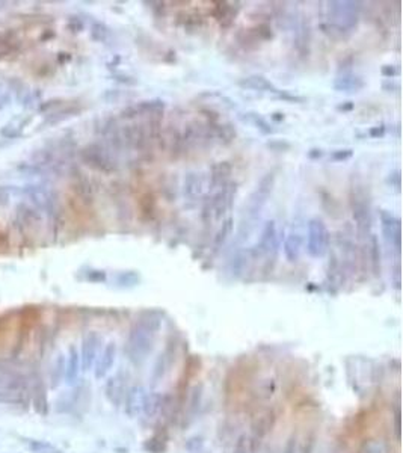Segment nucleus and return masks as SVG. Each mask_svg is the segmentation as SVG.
<instances>
[{"instance_id": "obj_1", "label": "nucleus", "mask_w": 403, "mask_h": 453, "mask_svg": "<svg viewBox=\"0 0 403 453\" xmlns=\"http://www.w3.org/2000/svg\"><path fill=\"white\" fill-rule=\"evenodd\" d=\"M350 209L356 225V234L359 239H369L373 228V211L370 195L359 186L350 190Z\"/></svg>"}, {"instance_id": "obj_2", "label": "nucleus", "mask_w": 403, "mask_h": 453, "mask_svg": "<svg viewBox=\"0 0 403 453\" xmlns=\"http://www.w3.org/2000/svg\"><path fill=\"white\" fill-rule=\"evenodd\" d=\"M237 195V184L236 181H228L221 189L215 190L202 207V221L210 222L211 219L221 221L225 218V214L232 209L234 198Z\"/></svg>"}, {"instance_id": "obj_3", "label": "nucleus", "mask_w": 403, "mask_h": 453, "mask_svg": "<svg viewBox=\"0 0 403 453\" xmlns=\"http://www.w3.org/2000/svg\"><path fill=\"white\" fill-rule=\"evenodd\" d=\"M363 11L361 2H329L328 3V18L331 25L352 33L359 21V14Z\"/></svg>"}, {"instance_id": "obj_4", "label": "nucleus", "mask_w": 403, "mask_h": 453, "mask_svg": "<svg viewBox=\"0 0 403 453\" xmlns=\"http://www.w3.org/2000/svg\"><path fill=\"white\" fill-rule=\"evenodd\" d=\"M275 172H267L260 183L257 184L256 190L249 195L248 198V203L245 204V209H243V213H242V218L245 219H252V221H257L260 218V213L263 210L264 204L267 203L272 190H273V186H275Z\"/></svg>"}, {"instance_id": "obj_5", "label": "nucleus", "mask_w": 403, "mask_h": 453, "mask_svg": "<svg viewBox=\"0 0 403 453\" xmlns=\"http://www.w3.org/2000/svg\"><path fill=\"white\" fill-rule=\"evenodd\" d=\"M331 233L320 218H311L307 224V252L320 258L329 251Z\"/></svg>"}, {"instance_id": "obj_6", "label": "nucleus", "mask_w": 403, "mask_h": 453, "mask_svg": "<svg viewBox=\"0 0 403 453\" xmlns=\"http://www.w3.org/2000/svg\"><path fill=\"white\" fill-rule=\"evenodd\" d=\"M80 159L89 168L100 171V172L109 174L116 169V162L112 157L111 151L97 142L88 144L87 147H83L80 150Z\"/></svg>"}, {"instance_id": "obj_7", "label": "nucleus", "mask_w": 403, "mask_h": 453, "mask_svg": "<svg viewBox=\"0 0 403 453\" xmlns=\"http://www.w3.org/2000/svg\"><path fill=\"white\" fill-rule=\"evenodd\" d=\"M280 234H278V227L275 221H267L263 227L260 241L249 249V255L252 258H261V257H275L280 248Z\"/></svg>"}, {"instance_id": "obj_8", "label": "nucleus", "mask_w": 403, "mask_h": 453, "mask_svg": "<svg viewBox=\"0 0 403 453\" xmlns=\"http://www.w3.org/2000/svg\"><path fill=\"white\" fill-rule=\"evenodd\" d=\"M379 221H380L384 239L396 252H400V248H402V221H400V218L393 214L391 211L380 210L379 211Z\"/></svg>"}, {"instance_id": "obj_9", "label": "nucleus", "mask_w": 403, "mask_h": 453, "mask_svg": "<svg viewBox=\"0 0 403 453\" xmlns=\"http://www.w3.org/2000/svg\"><path fill=\"white\" fill-rule=\"evenodd\" d=\"M165 109V101L160 98H154V100H145V101H139L136 104H130L127 107H124L119 112V117L122 120H135L138 117H144V115H157L160 112H163Z\"/></svg>"}, {"instance_id": "obj_10", "label": "nucleus", "mask_w": 403, "mask_h": 453, "mask_svg": "<svg viewBox=\"0 0 403 453\" xmlns=\"http://www.w3.org/2000/svg\"><path fill=\"white\" fill-rule=\"evenodd\" d=\"M23 192L29 197L32 204L36 207L38 211H47L52 213L56 207V200H53L52 192L41 186V184H28L23 187Z\"/></svg>"}, {"instance_id": "obj_11", "label": "nucleus", "mask_w": 403, "mask_h": 453, "mask_svg": "<svg viewBox=\"0 0 403 453\" xmlns=\"http://www.w3.org/2000/svg\"><path fill=\"white\" fill-rule=\"evenodd\" d=\"M208 189L207 184V179L201 172L197 171H190L184 176L183 180V195L184 198H187L189 201H198L205 195Z\"/></svg>"}, {"instance_id": "obj_12", "label": "nucleus", "mask_w": 403, "mask_h": 453, "mask_svg": "<svg viewBox=\"0 0 403 453\" xmlns=\"http://www.w3.org/2000/svg\"><path fill=\"white\" fill-rule=\"evenodd\" d=\"M332 88L337 92H346V94H356L366 88V82L361 76L355 73H343L337 76L332 82Z\"/></svg>"}, {"instance_id": "obj_13", "label": "nucleus", "mask_w": 403, "mask_h": 453, "mask_svg": "<svg viewBox=\"0 0 403 453\" xmlns=\"http://www.w3.org/2000/svg\"><path fill=\"white\" fill-rule=\"evenodd\" d=\"M231 165L228 162H218L210 168V176H208V192H215L225 186L230 181L231 176Z\"/></svg>"}, {"instance_id": "obj_14", "label": "nucleus", "mask_w": 403, "mask_h": 453, "mask_svg": "<svg viewBox=\"0 0 403 453\" xmlns=\"http://www.w3.org/2000/svg\"><path fill=\"white\" fill-rule=\"evenodd\" d=\"M237 85L242 88V90H248V91H256V92H270V94H277L278 92V88L269 80L266 79L264 76L261 74H251L248 77H243L237 82Z\"/></svg>"}, {"instance_id": "obj_15", "label": "nucleus", "mask_w": 403, "mask_h": 453, "mask_svg": "<svg viewBox=\"0 0 403 453\" xmlns=\"http://www.w3.org/2000/svg\"><path fill=\"white\" fill-rule=\"evenodd\" d=\"M302 248H304V238L299 233H290L283 245L284 255L290 263H296L301 258Z\"/></svg>"}, {"instance_id": "obj_16", "label": "nucleus", "mask_w": 403, "mask_h": 453, "mask_svg": "<svg viewBox=\"0 0 403 453\" xmlns=\"http://www.w3.org/2000/svg\"><path fill=\"white\" fill-rule=\"evenodd\" d=\"M20 47H22V41L17 36V32H14L12 29L0 32V58L17 53Z\"/></svg>"}, {"instance_id": "obj_17", "label": "nucleus", "mask_w": 403, "mask_h": 453, "mask_svg": "<svg viewBox=\"0 0 403 453\" xmlns=\"http://www.w3.org/2000/svg\"><path fill=\"white\" fill-rule=\"evenodd\" d=\"M236 135H237L236 128L230 122H227V124H211L210 122V139L211 141H216L222 145H228L230 142H232Z\"/></svg>"}, {"instance_id": "obj_18", "label": "nucleus", "mask_w": 403, "mask_h": 453, "mask_svg": "<svg viewBox=\"0 0 403 453\" xmlns=\"http://www.w3.org/2000/svg\"><path fill=\"white\" fill-rule=\"evenodd\" d=\"M15 218H17V222L26 228H30V227H35L38 224H41V216L36 209H32L28 204L25 203H20L15 209Z\"/></svg>"}, {"instance_id": "obj_19", "label": "nucleus", "mask_w": 403, "mask_h": 453, "mask_svg": "<svg viewBox=\"0 0 403 453\" xmlns=\"http://www.w3.org/2000/svg\"><path fill=\"white\" fill-rule=\"evenodd\" d=\"M240 118L243 121H246V122H249V124H252L259 132H261V133L266 135V136H270V135H273V133L277 132V130L273 128V125L266 120L264 117H261L260 114H257V112H246V114H242Z\"/></svg>"}, {"instance_id": "obj_20", "label": "nucleus", "mask_w": 403, "mask_h": 453, "mask_svg": "<svg viewBox=\"0 0 403 453\" xmlns=\"http://www.w3.org/2000/svg\"><path fill=\"white\" fill-rule=\"evenodd\" d=\"M91 38L95 42L108 44L112 39V30L103 21H94L92 26H91Z\"/></svg>"}, {"instance_id": "obj_21", "label": "nucleus", "mask_w": 403, "mask_h": 453, "mask_svg": "<svg viewBox=\"0 0 403 453\" xmlns=\"http://www.w3.org/2000/svg\"><path fill=\"white\" fill-rule=\"evenodd\" d=\"M80 107H76V106H68V107H65V109H62V111H58V112H53L52 115H49L46 121L43 122V127L46 125V124H49V125H55V124H59V122H62V121L68 120V118H71V117H76L77 114H80Z\"/></svg>"}, {"instance_id": "obj_22", "label": "nucleus", "mask_w": 403, "mask_h": 453, "mask_svg": "<svg viewBox=\"0 0 403 453\" xmlns=\"http://www.w3.org/2000/svg\"><path fill=\"white\" fill-rule=\"evenodd\" d=\"M232 228H234V219L232 218H227L222 222L221 228L218 230V233L215 236V241H213V248L215 249H219L225 243V241L228 239V236L232 233Z\"/></svg>"}, {"instance_id": "obj_23", "label": "nucleus", "mask_w": 403, "mask_h": 453, "mask_svg": "<svg viewBox=\"0 0 403 453\" xmlns=\"http://www.w3.org/2000/svg\"><path fill=\"white\" fill-rule=\"evenodd\" d=\"M370 260H372V268L376 275L380 273V262H382V252H380V243L377 236L372 234L370 238Z\"/></svg>"}, {"instance_id": "obj_24", "label": "nucleus", "mask_w": 403, "mask_h": 453, "mask_svg": "<svg viewBox=\"0 0 403 453\" xmlns=\"http://www.w3.org/2000/svg\"><path fill=\"white\" fill-rule=\"evenodd\" d=\"M320 29H322V32H323L325 35H328L329 38H332V39H335V41H342V39H346V38L350 36V32L342 29V28H338V26H335V25H331V23H323V25H320Z\"/></svg>"}, {"instance_id": "obj_25", "label": "nucleus", "mask_w": 403, "mask_h": 453, "mask_svg": "<svg viewBox=\"0 0 403 453\" xmlns=\"http://www.w3.org/2000/svg\"><path fill=\"white\" fill-rule=\"evenodd\" d=\"M95 346H97V337L94 334L88 335L83 341V360H85V364L89 365L92 358H94V354H95Z\"/></svg>"}, {"instance_id": "obj_26", "label": "nucleus", "mask_w": 403, "mask_h": 453, "mask_svg": "<svg viewBox=\"0 0 403 453\" xmlns=\"http://www.w3.org/2000/svg\"><path fill=\"white\" fill-rule=\"evenodd\" d=\"M118 283L121 286H135L136 283H139V275L133 271L121 272L118 275Z\"/></svg>"}, {"instance_id": "obj_27", "label": "nucleus", "mask_w": 403, "mask_h": 453, "mask_svg": "<svg viewBox=\"0 0 403 453\" xmlns=\"http://www.w3.org/2000/svg\"><path fill=\"white\" fill-rule=\"evenodd\" d=\"M246 260H248V252H237L232 257V273L236 272V275H240L245 269Z\"/></svg>"}, {"instance_id": "obj_28", "label": "nucleus", "mask_w": 403, "mask_h": 453, "mask_svg": "<svg viewBox=\"0 0 403 453\" xmlns=\"http://www.w3.org/2000/svg\"><path fill=\"white\" fill-rule=\"evenodd\" d=\"M277 98H280V100H283V101H286V103H305L307 101V98L305 97H302V95H294V94H291V92H288V91H278L277 94Z\"/></svg>"}, {"instance_id": "obj_29", "label": "nucleus", "mask_w": 403, "mask_h": 453, "mask_svg": "<svg viewBox=\"0 0 403 453\" xmlns=\"http://www.w3.org/2000/svg\"><path fill=\"white\" fill-rule=\"evenodd\" d=\"M266 147L270 151H277V153H284V151H288L291 148V144L287 142V141H281V139H273V141H269L266 144Z\"/></svg>"}, {"instance_id": "obj_30", "label": "nucleus", "mask_w": 403, "mask_h": 453, "mask_svg": "<svg viewBox=\"0 0 403 453\" xmlns=\"http://www.w3.org/2000/svg\"><path fill=\"white\" fill-rule=\"evenodd\" d=\"M112 79L118 82V83H122V85H129V87H135L138 85V79H135L133 76L130 74H124V73H114L112 74Z\"/></svg>"}, {"instance_id": "obj_31", "label": "nucleus", "mask_w": 403, "mask_h": 453, "mask_svg": "<svg viewBox=\"0 0 403 453\" xmlns=\"http://www.w3.org/2000/svg\"><path fill=\"white\" fill-rule=\"evenodd\" d=\"M387 184L394 187L396 190H400V186H402V172L399 169H394L388 174L387 177Z\"/></svg>"}, {"instance_id": "obj_32", "label": "nucleus", "mask_w": 403, "mask_h": 453, "mask_svg": "<svg viewBox=\"0 0 403 453\" xmlns=\"http://www.w3.org/2000/svg\"><path fill=\"white\" fill-rule=\"evenodd\" d=\"M0 135L5 138V139H17L22 136V132L18 128H12L11 125H5L2 130H0Z\"/></svg>"}, {"instance_id": "obj_33", "label": "nucleus", "mask_w": 403, "mask_h": 453, "mask_svg": "<svg viewBox=\"0 0 403 453\" xmlns=\"http://www.w3.org/2000/svg\"><path fill=\"white\" fill-rule=\"evenodd\" d=\"M352 156H353V151L350 150V148H343V150L334 151V153L331 154V159L335 160V162H343V160L350 159Z\"/></svg>"}, {"instance_id": "obj_34", "label": "nucleus", "mask_w": 403, "mask_h": 453, "mask_svg": "<svg viewBox=\"0 0 403 453\" xmlns=\"http://www.w3.org/2000/svg\"><path fill=\"white\" fill-rule=\"evenodd\" d=\"M382 74H384L385 77H388L390 80H393L396 76L400 74V70H399V67H396V65H384V67H382Z\"/></svg>"}, {"instance_id": "obj_35", "label": "nucleus", "mask_w": 403, "mask_h": 453, "mask_svg": "<svg viewBox=\"0 0 403 453\" xmlns=\"http://www.w3.org/2000/svg\"><path fill=\"white\" fill-rule=\"evenodd\" d=\"M11 200V189L9 186H0V207H5L9 204Z\"/></svg>"}, {"instance_id": "obj_36", "label": "nucleus", "mask_w": 403, "mask_h": 453, "mask_svg": "<svg viewBox=\"0 0 403 453\" xmlns=\"http://www.w3.org/2000/svg\"><path fill=\"white\" fill-rule=\"evenodd\" d=\"M60 103H62L60 98H52V100H49V101H44V103H41V104L38 106V112H39V114H44V112H47L49 109L58 106Z\"/></svg>"}, {"instance_id": "obj_37", "label": "nucleus", "mask_w": 403, "mask_h": 453, "mask_svg": "<svg viewBox=\"0 0 403 453\" xmlns=\"http://www.w3.org/2000/svg\"><path fill=\"white\" fill-rule=\"evenodd\" d=\"M77 355L74 351H71V358H70V365H68V376H76V372H77Z\"/></svg>"}, {"instance_id": "obj_38", "label": "nucleus", "mask_w": 403, "mask_h": 453, "mask_svg": "<svg viewBox=\"0 0 403 453\" xmlns=\"http://www.w3.org/2000/svg\"><path fill=\"white\" fill-rule=\"evenodd\" d=\"M88 279L89 281H104L106 279V272L104 271H89L88 272Z\"/></svg>"}, {"instance_id": "obj_39", "label": "nucleus", "mask_w": 403, "mask_h": 453, "mask_svg": "<svg viewBox=\"0 0 403 453\" xmlns=\"http://www.w3.org/2000/svg\"><path fill=\"white\" fill-rule=\"evenodd\" d=\"M369 135H370L372 138H382V136L385 135V125H384V124H380V125H374V127H372V128L369 130Z\"/></svg>"}, {"instance_id": "obj_40", "label": "nucleus", "mask_w": 403, "mask_h": 453, "mask_svg": "<svg viewBox=\"0 0 403 453\" xmlns=\"http://www.w3.org/2000/svg\"><path fill=\"white\" fill-rule=\"evenodd\" d=\"M382 88L387 92H399L400 91V85L399 83H394L393 80H388V82H384L382 83Z\"/></svg>"}, {"instance_id": "obj_41", "label": "nucleus", "mask_w": 403, "mask_h": 453, "mask_svg": "<svg viewBox=\"0 0 403 453\" xmlns=\"http://www.w3.org/2000/svg\"><path fill=\"white\" fill-rule=\"evenodd\" d=\"M353 107H355L353 101H345L343 104H340V106H338V111H343V112H349V111H352Z\"/></svg>"}, {"instance_id": "obj_42", "label": "nucleus", "mask_w": 403, "mask_h": 453, "mask_svg": "<svg viewBox=\"0 0 403 453\" xmlns=\"http://www.w3.org/2000/svg\"><path fill=\"white\" fill-rule=\"evenodd\" d=\"M322 156H323V151L320 150V148H311V150L308 151V157L310 159H319Z\"/></svg>"}, {"instance_id": "obj_43", "label": "nucleus", "mask_w": 403, "mask_h": 453, "mask_svg": "<svg viewBox=\"0 0 403 453\" xmlns=\"http://www.w3.org/2000/svg\"><path fill=\"white\" fill-rule=\"evenodd\" d=\"M272 120L283 121L284 120V114L283 112H275V114H272Z\"/></svg>"}]
</instances>
